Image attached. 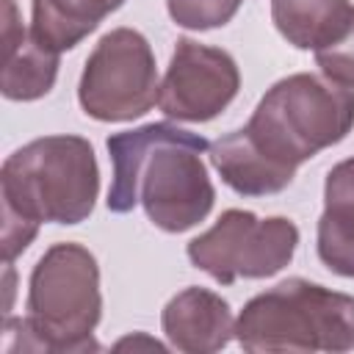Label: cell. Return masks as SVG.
<instances>
[{
	"mask_svg": "<svg viewBox=\"0 0 354 354\" xmlns=\"http://www.w3.org/2000/svg\"><path fill=\"white\" fill-rule=\"evenodd\" d=\"M113 180L108 191L111 213H130L138 202L147 218L163 232H185L207 218L216 188L202 163L207 138L169 122H149L113 133L105 141Z\"/></svg>",
	"mask_w": 354,
	"mask_h": 354,
	"instance_id": "1",
	"label": "cell"
},
{
	"mask_svg": "<svg viewBox=\"0 0 354 354\" xmlns=\"http://www.w3.org/2000/svg\"><path fill=\"white\" fill-rule=\"evenodd\" d=\"M100 194L94 147L80 136H44L19 147L0 169L3 260L14 263L39 232L41 221L80 224Z\"/></svg>",
	"mask_w": 354,
	"mask_h": 354,
	"instance_id": "2",
	"label": "cell"
},
{
	"mask_svg": "<svg viewBox=\"0 0 354 354\" xmlns=\"http://www.w3.org/2000/svg\"><path fill=\"white\" fill-rule=\"evenodd\" d=\"M25 318H6V351H100L94 329L102 318L97 257L72 241L53 243L28 279Z\"/></svg>",
	"mask_w": 354,
	"mask_h": 354,
	"instance_id": "3",
	"label": "cell"
},
{
	"mask_svg": "<svg viewBox=\"0 0 354 354\" xmlns=\"http://www.w3.org/2000/svg\"><path fill=\"white\" fill-rule=\"evenodd\" d=\"M235 340L252 354L351 351L354 296L301 277H288L243 304L235 318Z\"/></svg>",
	"mask_w": 354,
	"mask_h": 354,
	"instance_id": "4",
	"label": "cell"
},
{
	"mask_svg": "<svg viewBox=\"0 0 354 354\" xmlns=\"http://www.w3.org/2000/svg\"><path fill=\"white\" fill-rule=\"evenodd\" d=\"M243 127L266 155L299 169L351 133L354 88L326 75H288L263 94Z\"/></svg>",
	"mask_w": 354,
	"mask_h": 354,
	"instance_id": "5",
	"label": "cell"
},
{
	"mask_svg": "<svg viewBox=\"0 0 354 354\" xmlns=\"http://www.w3.org/2000/svg\"><path fill=\"white\" fill-rule=\"evenodd\" d=\"M299 227L285 216L257 218L252 210L230 207L218 221L188 241L185 254L194 268L218 285L235 279H266L279 274L296 254Z\"/></svg>",
	"mask_w": 354,
	"mask_h": 354,
	"instance_id": "6",
	"label": "cell"
},
{
	"mask_svg": "<svg viewBox=\"0 0 354 354\" xmlns=\"http://www.w3.org/2000/svg\"><path fill=\"white\" fill-rule=\"evenodd\" d=\"M158 88L155 55L144 33L113 28L86 58L77 102L97 122H133L158 102Z\"/></svg>",
	"mask_w": 354,
	"mask_h": 354,
	"instance_id": "7",
	"label": "cell"
},
{
	"mask_svg": "<svg viewBox=\"0 0 354 354\" xmlns=\"http://www.w3.org/2000/svg\"><path fill=\"white\" fill-rule=\"evenodd\" d=\"M238 88L241 72L227 50L183 36L160 80L158 108L177 122H210L238 97Z\"/></svg>",
	"mask_w": 354,
	"mask_h": 354,
	"instance_id": "8",
	"label": "cell"
},
{
	"mask_svg": "<svg viewBox=\"0 0 354 354\" xmlns=\"http://www.w3.org/2000/svg\"><path fill=\"white\" fill-rule=\"evenodd\" d=\"M160 326L169 346L185 354H213L235 337V321L227 299L199 285L174 293L166 301Z\"/></svg>",
	"mask_w": 354,
	"mask_h": 354,
	"instance_id": "9",
	"label": "cell"
},
{
	"mask_svg": "<svg viewBox=\"0 0 354 354\" xmlns=\"http://www.w3.org/2000/svg\"><path fill=\"white\" fill-rule=\"evenodd\" d=\"M58 55L22 28L14 0H3V77L6 100L30 102L53 91L58 77Z\"/></svg>",
	"mask_w": 354,
	"mask_h": 354,
	"instance_id": "10",
	"label": "cell"
},
{
	"mask_svg": "<svg viewBox=\"0 0 354 354\" xmlns=\"http://www.w3.org/2000/svg\"><path fill=\"white\" fill-rule=\"evenodd\" d=\"M207 152H210L213 169L224 180V185H230L241 196L279 194L296 177V169H290V166L274 160L271 155H266L252 141L246 127H238V130L216 138Z\"/></svg>",
	"mask_w": 354,
	"mask_h": 354,
	"instance_id": "11",
	"label": "cell"
},
{
	"mask_svg": "<svg viewBox=\"0 0 354 354\" xmlns=\"http://www.w3.org/2000/svg\"><path fill=\"white\" fill-rule=\"evenodd\" d=\"M315 249L332 274L354 279V158L335 163L326 174Z\"/></svg>",
	"mask_w": 354,
	"mask_h": 354,
	"instance_id": "12",
	"label": "cell"
},
{
	"mask_svg": "<svg viewBox=\"0 0 354 354\" xmlns=\"http://www.w3.org/2000/svg\"><path fill=\"white\" fill-rule=\"evenodd\" d=\"M351 17L348 0H271V19L296 50H321L346 30Z\"/></svg>",
	"mask_w": 354,
	"mask_h": 354,
	"instance_id": "13",
	"label": "cell"
},
{
	"mask_svg": "<svg viewBox=\"0 0 354 354\" xmlns=\"http://www.w3.org/2000/svg\"><path fill=\"white\" fill-rule=\"evenodd\" d=\"M124 0H33L30 33L55 53L77 47Z\"/></svg>",
	"mask_w": 354,
	"mask_h": 354,
	"instance_id": "14",
	"label": "cell"
},
{
	"mask_svg": "<svg viewBox=\"0 0 354 354\" xmlns=\"http://www.w3.org/2000/svg\"><path fill=\"white\" fill-rule=\"evenodd\" d=\"M243 0H166L174 25L188 30H213L227 25Z\"/></svg>",
	"mask_w": 354,
	"mask_h": 354,
	"instance_id": "15",
	"label": "cell"
},
{
	"mask_svg": "<svg viewBox=\"0 0 354 354\" xmlns=\"http://www.w3.org/2000/svg\"><path fill=\"white\" fill-rule=\"evenodd\" d=\"M315 64L321 66V72L329 80L354 86V17L337 39H332L329 44L315 50Z\"/></svg>",
	"mask_w": 354,
	"mask_h": 354,
	"instance_id": "16",
	"label": "cell"
},
{
	"mask_svg": "<svg viewBox=\"0 0 354 354\" xmlns=\"http://www.w3.org/2000/svg\"><path fill=\"white\" fill-rule=\"evenodd\" d=\"M138 343H141V346H149V348H158V351H166V346H160L158 340H149V337H144V335H138V337H124V340L116 343V348H127V346L136 348Z\"/></svg>",
	"mask_w": 354,
	"mask_h": 354,
	"instance_id": "17",
	"label": "cell"
}]
</instances>
